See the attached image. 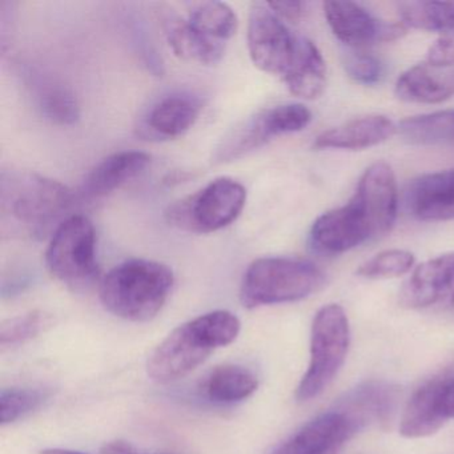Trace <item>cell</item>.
<instances>
[{"instance_id": "6da1fadb", "label": "cell", "mask_w": 454, "mask_h": 454, "mask_svg": "<svg viewBox=\"0 0 454 454\" xmlns=\"http://www.w3.org/2000/svg\"><path fill=\"white\" fill-rule=\"evenodd\" d=\"M398 192L395 172L376 163L364 172L347 206L321 215L309 232L313 251L340 254L366 241L387 235L397 217Z\"/></svg>"}, {"instance_id": "7a4b0ae2", "label": "cell", "mask_w": 454, "mask_h": 454, "mask_svg": "<svg viewBox=\"0 0 454 454\" xmlns=\"http://www.w3.org/2000/svg\"><path fill=\"white\" fill-rule=\"evenodd\" d=\"M238 316L230 310H212L175 328L151 353L147 373L159 384L176 381L195 371L219 348L235 341L240 333Z\"/></svg>"}, {"instance_id": "3957f363", "label": "cell", "mask_w": 454, "mask_h": 454, "mask_svg": "<svg viewBox=\"0 0 454 454\" xmlns=\"http://www.w3.org/2000/svg\"><path fill=\"white\" fill-rule=\"evenodd\" d=\"M73 193L62 183L35 172L9 169L0 176V211L4 230L42 238L62 223Z\"/></svg>"}, {"instance_id": "277c9868", "label": "cell", "mask_w": 454, "mask_h": 454, "mask_svg": "<svg viewBox=\"0 0 454 454\" xmlns=\"http://www.w3.org/2000/svg\"><path fill=\"white\" fill-rule=\"evenodd\" d=\"M174 283V272L163 262L127 260L100 281V301L116 317L145 323L160 312Z\"/></svg>"}, {"instance_id": "5b68a950", "label": "cell", "mask_w": 454, "mask_h": 454, "mask_svg": "<svg viewBox=\"0 0 454 454\" xmlns=\"http://www.w3.org/2000/svg\"><path fill=\"white\" fill-rule=\"evenodd\" d=\"M324 283V273L308 260L262 257L247 268L240 301L247 309L299 301L317 292Z\"/></svg>"}, {"instance_id": "8992f818", "label": "cell", "mask_w": 454, "mask_h": 454, "mask_svg": "<svg viewBox=\"0 0 454 454\" xmlns=\"http://www.w3.org/2000/svg\"><path fill=\"white\" fill-rule=\"evenodd\" d=\"M49 272L74 292H84L99 278L97 260V233L94 225L82 215L63 220L46 251Z\"/></svg>"}, {"instance_id": "52a82bcc", "label": "cell", "mask_w": 454, "mask_h": 454, "mask_svg": "<svg viewBox=\"0 0 454 454\" xmlns=\"http://www.w3.org/2000/svg\"><path fill=\"white\" fill-rule=\"evenodd\" d=\"M349 321L340 305L321 308L312 324L310 361L296 389L297 401L317 397L344 365L349 349Z\"/></svg>"}, {"instance_id": "ba28073f", "label": "cell", "mask_w": 454, "mask_h": 454, "mask_svg": "<svg viewBox=\"0 0 454 454\" xmlns=\"http://www.w3.org/2000/svg\"><path fill=\"white\" fill-rule=\"evenodd\" d=\"M247 191L231 177H219L198 192L180 199L167 208L169 225L188 233L216 232L240 216Z\"/></svg>"}, {"instance_id": "9c48e42d", "label": "cell", "mask_w": 454, "mask_h": 454, "mask_svg": "<svg viewBox=\"0 0 454 454\" xmlns=\"http://www.w3.org/2000/svg\"><path fill=\"white\" fill-rule=\"evenodd\" d=\"M310 121V111L297 103L268 108L233 129L217 145L215 160L227 163L243 158L275 137L302 131Z\"/></svg>"}, {"instance_id": "30bf717a", "label": "cell", "mask_w": 454, "mask_h": 454, "mask_svg": "<svg viewBox=\"0 0 454 454\" xmlns=\"http://www.w3.org/2000/svg\"><path fill=\"white\" fill-rule=\"evenodd\" d=\"M249 57L259 70L283 78L296 49L297 36L268 4H254L248 18Z\"/></svg>"}, {"instance_id": "8fae6325", "label": "cell", "mask_w": 454, "mask_h": 454, "mask_svg": "<svg viewBox=\"0 0 454 454\" xmlns=\"http://www.w3.org/2000/svg\"><path fill=\"white\" fill-rule=\"evenodd\" d=\"M324 14L334 36L355 50L374 42L395 41L405 35L408 30L403 22H380L364 7L353 2H325Z\"/></svg>"}, {"instance_id": "7c38bea8", "label": "cell", "mask_w": 454, "mask_h": 454, "mask_svg": "<svg viewBox=\"0 0 454 454\" xmlns=\"http://www.w3.org/2000/svg\"><path fill=\"white\" fill-rule=\"evenodd\" d=\"M203 102L187 91L171 92L153 103L137 124V134L148 140H171L184 135L200 116Z\"/></svg>"}, {"instance_id": "4fadbf2b", "label": "cell", "mask_w": 454, "mask_h": 454, "mask_svg": "<svg viewBox=\"0 0 454 454\" xmlns=\"http://www.w3.org/2000/svg\"><path fill=\"white\" fill-rule=\"evenodd\" d=\"M400 302L409 309L454 305V254H441L419 264L403 284Z\"/></svg>"}, {"instance_id": "5bb4252c", "label": "cell", "mask_w": 454, "mask_h": 454, "mask_svg": "<svg viewBox=\"0 0 454 454\" xmlns=\"http://www.w3.org/2000/svg\"><path fill=\"white\" fill-rule=\"evenodd\" d=\"M357 427L344 411H328L305 424L272 454H339Z\"/></svg>"}, {"instance_id": "9a60e30c", "label": "cell", "mask_w": 454, "mask_h": 454, "mask_svg": "<svg viewBox=\"0 0 454 454\" xmlns=\"http://www.w3.org/2000/svg\"><path fill=\"white\" fill-rule=\"evenodd\" d=\"M405 201L411 216L422 222L454 220V168L414 179Z\"/></svg>"}, {"instance_id": "2e32d148", "label": "cell", "mask_w": 454, "mask_h": 454, "mask_svg": "<svg viewBox=\"0 0 454 454\" xmlns=\"http://www.w3.org/2000/svg\"><path fill=\"white\" fill-rule=\"evenodd\" d=\"M151 164V156L142 151H121L108 156L90 171L82 183V195L103 198L139 177Z\"/></svg>"}, {"instance_id": "e0dca14e", "label": "cell", "mask_w": 454, "mask_h": 454, "mask_svg": "<svg viewBox=\"0 0 454 454\" xmlns=\"http://www.w3.org/2000/svg\"><path fill=\"white\" fill-rule=\"evenodd\" d=\"M397 131L395 124L387 116L368 115L353 119L334 127L316 137L315 150H365L381 145Z\"/></svg>"}, {"instance_id": "ac0fdd59", "label": "cell", "mask_w": 454, "mask_h": 454, "mask_svg": "<svg viewBox=\"0 0 454 454\" xmlns=\"http://www.w3.org/2000/svg\"><path fill=\"white\" fill-rule=\"evenodd\" d=\"M160 20L169 46L182 59L203 66H215L224 57L225 43L199 33L187 18L167 9L161 10Z\"/></svg>"}, {"instance_id": "d6986e66", "label": "cell", "mask_w": 454, "mask_h": 454, "mask_svg": "<svg viewBox=\"0 0 454 454\" xmlns=\"http://www.w3.org/2000/svg\"><path fill=\"white\" fill-rule=\"evenodd\" d=\"M281 79L294 97L315 100L323 95L326 86L325 62L313 42L297 36L294 58Z\"/></svg>"}, {"instance_id": "ffe728a7", "label": "cell", "mask_w": 454, "mask_h": 454, "mask_svg": "<svg viewBox=\"0 0 454 454\" xmlns=\"http://www.w3.org/2000/svg\"><path fill=\"white\" fill-rule=\"evenodd\" d=\"M449 379L438 377L419 387L403 409L400 422L401 435L422 438L434 434L446 419L441 413L440 398Z\"/></svg>"}, {"instance_id": "44dd1931", "label": "cell", "mask_w": 454, "mask_h": 454, "mask_svg": "<svg viewBox=\"0 0 454 454\" xmlns=\"http://www.w3.org/2000/svg\"><path fill=\"white\" fill-rule=\"evenodd\" d=\"M28 89L36 110L57 126H73L81 118V107L74 92L55 79L30 75Z\"/></svg>"}, {"instance_id": "7402d4cb", "label": "cell", "mask_w": 454, "mask_h": 454, "mask_svg": "<svg viewBox=\"0 0 454 454\" xmlns=\"http://www.w3.org/2000/svg\"><path fill=\"white\" fill-rule=\"evenodd\" d=\"M395 91L403 102L437 105L453 97L454 79L438 76L427 65L414 66L398 78Z\"/></svg>"}, {"instance_id": "603a6c76", "label": "cell", "mask_w": 454, "mask_h": 454, "mask_svg": "<svg viewBox=\"0 0 454 454\" xmlns=\"http://www.w3.org/2000/svg\"><path fill=\"white\" fill-rule=\"evenodd\" d=\"M259 387V379L246 366L227 364L215 368L204 381L208 400L216 403H233L246 400Z\"/></svg>"}, {"instance_id": "cb8c5ba5", "label": "cell", "mask_w": 454, "mask_h": 454, "mask_svg": "<svg viewBox=\"0 0 454 454\" xmlns=\"http://www.w3.org/2000/svg\"><path fill=\"white\" fill-rule=\"evenodd\" d=\"M403 140L414 145H454V110L413 116L397 127Z\"/></svg>"}, {"instance_id": "d4e9b609", "label": "cell", "mask_w": 454, "mask_h": 454, "mask_svg": "<svg viewBox=\"0 0 454 454\" xmlns=\"http://www.w3.org/2000/svg\"><path fill=\"white\" fill-rule=\"evenodd\" d=\"M185 18L199 33L222 43L230 41L239 27L235 12L222 2L190 4Z\"/></svg>"}, {"instance_id": "484cf974", "label": "cell", "mask_w": 454, "mask_h": 454, "mask_svg": "<svg viewBox=\"0 0 454 454\" xmlns=\"http://www.w3.org/2000/svg\"><path fill=\"white\" fill-rule=\"evenodd\" d=\"M398 14L406 27L425 31L454 30V2H405Z\"/></svg>"}, {"instance_id": "4316f807", "label": "cell", "mask_w": 454, "mask_h": 454, "mask_svg": "<svg viewBox=\"0 0 454 454\" xmlns=\"http://www.w3.org/2000/svg\"><path fill=\"white\" fill-rule=\"evenodd\" d=\"M51 392L43 387H6L0 392V424L10 425L25 419L44 405Z\"/></svg>"}, {"instance_id": "83f0119b", "label": "cell", "mask_w": 454, "mask_h": 454, "mask_svg": "<svg viewBox=\"0 0 454 454\" xmlns=\"http://www.w3.org/2000/svg\"><path fill=\"white\" fill-rule=\"evenodd\" d=\"M52 324V316L44 310H31L25 315L15 316L0 325L2 348L18 347L43 333Z\"/></svg>"}, {"instance_id": "f1b7e54d", "label": "cell", "mask_w": 454, "mask_h": 454, "mask_svg": "<svg viewBox=\"0 0 454 454\" xmlns=\"http://www.w3.org/2000/svg\"><path fill=\"white\" fill-rule=\"evenodd\" d=\"M414 254L403 249H389L360 265L357 275L365 278H395L406 275L413 268Z\"/></svg>"}, {"instance_id": "f546056e", "label": "cell", "mask_w": 454, "mask_h": 454, "mask_svg": "<svg viewBox=\"0 0 454 454\" xmlns=\"http://www.w3.org/2000/svg\"><path fill=\"white\" fill-rule=\"evenodd\" d=\"M342 65L349 78L365 86L376 84L382 76L381 63L360 50H348L342 57Z\"/></svg>"}, {"instance_id": "4dcf8cb0", "label": "cell", "mask_w": 454, "mask_h": 454, "mask_svg": "<svg viewBox=\"0 0 454 454\" xmlns=\"http://www.w3.org/2000/svg\"><path fill=\"white\" fill-rule=\"evenodd\" d=\"M425 65L434 68H448L454 66V39L450 36H440L427 52Z\"/></svg>"}, {"instance_id": "1f68e13d", "label": "cell", "mask_w": 454, "mask_h": 454, "mask_svg": "<svg viewBox=\"0 0 454 454\" xmlns=\"http://www.w3.org/2000/svg\"><path fill=\"white\" fill-rule=\"evenodd\" d=\"M268 6L281 20H288L291 23L299 22L305 9L302 2H272L268 4Z\"/></svg>"}, {"instance_id": "d6a6232c", "label": "cell", "mask_w": 454, "mask_h": 454, "mask_svg": "<svg viewBox=\"0 0 454 454\" xmlns=\"http://www.w3.org/2000/svg\"><path fill=\"white\" fill-rule=\"evenodd\" d=\"M440 409L446 419H454V379H449L440 398Z\"/></svg>"}, {"instance_id": "836d02e7", "label": "cell", "mask_w": 454, "mask_h": 454, "mask_svg": "<svg viewBox=\"0 0 454 454\" xmlns=\"http://www.w3.org/2000/svg\"><path fill=\"white\" fill-rule=\"evenodd\" d=\"M102 454H142L134 445L126 441H110L102 448Z\"/></svg>"}, {"instance_id": "e575fe53", "label": "cell", "mask_w": 454, "mask_h": 454, "mask_svg": "<svg viewBox=\"0 0 454 454\" xmlns=\"http://www.w3.org/2000/svg\"><path fill=\"white\" fill-rule=\"evenodd\" d=\"M41 454H84V453H81V451L68 450V449L52 448V449H44V450L41 451Z\"/></svg>"}, {"instance_id": "d590c367", "label": "cell", "mask_w": 454, "mask_h": 454, "mask_svg": "<svg viewBox=\"0 0 454 454\" xmlns=\"http://www.w3.org/2000/svg\"><path fill=\"white\" fill-rule=\"evenodd\" d=\"M451 33H453V34H454V30H453V31H451Z\"/></svg>"}]
</instances>
